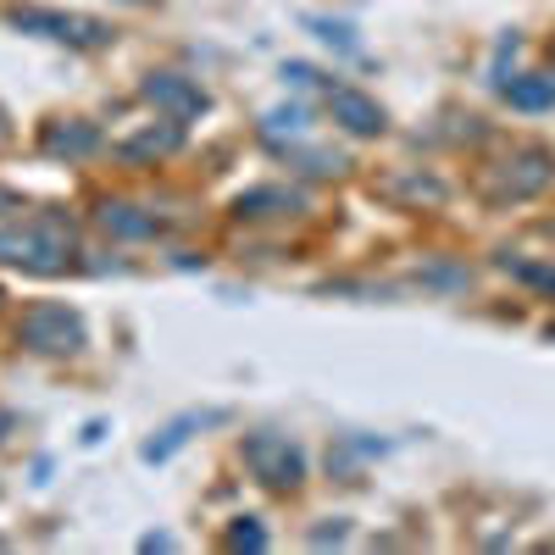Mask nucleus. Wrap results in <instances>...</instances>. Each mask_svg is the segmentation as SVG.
I'll list each match as a JSON object with an SVG mask.
<instances>
[{"mask_svg":"<svg viewBox=\"0 0 555 555\" xmlns=\"http://www.w3.org/2000/svg\"><path fill=\"white\" fill-rule=\"evenodd\" d=\"M0 261L28 272H62L73 261V222L62 211H39L23 228H0Z\"/></svg>","mask_w":555,"mask_h":555,"instance_id":"nucleus-1","label":"nucleus"},{"mask_svg":"<svg viewBox=\"0 0 555 555\" xmlns=\"http://www.w3.org/2000/svg\"><path fill=\"white\" fill-rule=\"evenodd\" d=\"M500 95L517 112H555V78L550 73H522L512 83H500Z\"/></svg>","mask_w":555,"mask_h":555,"instance_id":"nucleus-10","label":"nucleus"},{"mask_svg":"<svg viewBox=\"0 0 555 555\" xmlns=\"http://www.w3.org/2000/svg\"><path fill=\"white\" fill-rule=\"evenodd\" d=\"M183 145V122H162V128H145V133H133V139H122L117 145V156L122 162H156V156H172Z\"/></svg>","mask_w":555,"mask_h":555,"instance_id":"nucleus-9","label":"nucleus"},{"mask_svg":"<svg viewBox=\"0 0 555 555\" xmlns=\"http://www.w3.org/2000/svg\"><path fill=\"white\" fill-rule=\"evenodd\" d=\"M17 339H23L34 356H78V350H83V322H78V311H67V306H56V300H39V306L23 311Z\"/></svg>","mask_w":555,"mask_h":555,"instance_id":"nucleus-3","label":"nucleus"},{"mask_svg":"<svg viewBox=\"0 0 555 555\" xmlns=\"http://www.w3.org/2000/svg\"><path fill=\"white\" fill-rule=\"evenodd\" d=\"M39 151L78 162V156H89V151H101V133L89 128V122H78V117H56V122L39 128Z\"/></svg>","mask_w":555,"mask_h":555,"instance_id":"nucleus-8","label":"nucleus"},{"mask_svg":"<svg viewBox=\"0 0 555 555\" xmlns=\"http://www.w3.org/2000/svg\"><path fill=\"white\" fill-rule=\"evenodd\" d=\"M222 544H228V550H267V533L256 528V517H240L234 528H228Z\"/></svg>","mask_w":555,"mask_h":555,"instance_id":"nucleus-13","label":"nucleus"},{"mask_svg":"<svg viewBox=\"0 0 555 555\" xmlns=\"http://www.w3.org/2000/svg\"><path fill=\"white\" fill-rule=\"evenodd\" d=\"M12 23L28 28V34H44V39H62V44H78V51H101L112 39V28L101 17H78V12H44V7H12Z\"/></svg>","mask_w":555,"mask_h":555,"instance_id":"nucleus-5","label":"nucleus"},{"mask_svg":"<svg viewBox=\"0 0 555 555\" xmlns=\"http://www.w3.org/2000/svg\"><path fill=\"white\" fill-rule=\"evenodd\" d=\"M550 56H555V39H550Z\"/></svg>","mask_w":555,"mask_h":555,"instance_id":"nucleus-16","label":"nucleus"},{"mask_svg":"<svg viewBox=\"0 0 555 555\" xmlns=\"http://www.w3.org/2000/svg\"><path fill=\"white\" fill-rule=\"evenodd\" d=\"M322 101H328V117H334L345 133H356V139H378V133L389 128L384 106H378L373 95H361V89H350V83H328V89H322Z\"/></svg>","mask_w":555,"mask_h":555,"instance_id":"nucleus-6","label":"nucleus"},{"mask_svg":"<svg viewBox=\"0 0 555 555\" xmlns=\"http://www.w3.org/2000/svg\"><path fill=\"white\" fill-rule=\"evenodd\" d=\"M101 228H106V234H117V240H151L156 234V217H145L139 206H128V201H106L101 206Z\"/></svg>","mask_w":555,"mask_h":555,"instance_id":"nucleus-11","label":"nucleus"},{"mask_svg":"<svg viewBox=\"0 0 555 555\" xmlns=\"http://www.w3.org/2000/svg\"><path fill=\"white\" fill-rule=\"evenodd\" d=\"M139 89H145V101L162 106L172 122H190V117L206 112V89H201L195 78H183V73H151Z\"/></svg>","mask_w":555,"mask_h":555,"instance_id":"nucleus-7","label":"nucleus"},{"mask_svg":"<svg viewBox=\"0 0 555 555\" xmlns=\"http://www.w3.org/2000/svg\"><path fill=\"white\" fill-rule=\"evenodd\" d=\"M517 278H528V284H539V289H550L555 295V267H533V261H505Z\"/></svg>","mask_w":555,"mask_h":555,"instance_id":"nucleus-14","label":"nucleus"},{"mask_svg":"<svg viewBox=\"0 0 555 555\" xmlns=\"http://www.w3.org/2000/svg\"><path fill=\"white\" fill-rule=\"evenodd\" d=\"M300 206H306V201H300L295 190H250V195L234 201L240 217H289V211H300Z\"/></svg>","mask_w":555,"mask_h":555,"instance_id":"nucleus-12","label":"nucleus"},{"mask_svg":"<svg viewBox=\"0 0 555 555\" xmlns=\"http://www.w3.org/2000/svg\"><path fill=\"white\" fill-rule=\"evenodd\" d=\"M555 178V156L544 151V145H517L505 162H494L489 172H483V195L489 201H533L544 183Z\"/></svg>","mask_w":555,"mask_h":555,"instance_id":"nucleus-2","label":"nucleus"},{"mask_svg":"<svg viewBox=\"0 0 555 555\" xmlns=\"http://www.w3.org/2000/svg\"><path fill=\"white\" fill-rule=\"evenodd\" d=\"M245 467L256 473V483H267V489H300V478H306V455H300V444L295 439H284V434H250L245 439Z\"/></svg>","mask_w":555,"mask_h":555,"instance_id":"nucleus-4","label":"nucleus"},{"mask_svg":"<svg viewBox=\"0 0 555 555\" xmlns=\"http://www.w3.org/2000/svg\"><path fill=\"white\" fill-rule=\"evenodd\" d=\"M0 139H7V122H0Z\"/></svg>","mask_w":555,"mask_h":555,"instance_id":"nucleus-15","label":"nucleus"}]
</instances>
